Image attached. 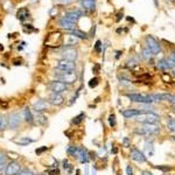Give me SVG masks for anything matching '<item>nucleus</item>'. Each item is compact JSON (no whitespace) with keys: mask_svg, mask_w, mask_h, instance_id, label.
<instances>
[{"mask_svg":"<svg viewBox=\"0 0 175 175\" xmlns=\"http://www.w3.org/2000/svg\"><path fill=\"white\" fill-rule=\"evenodd\" d=\"M55 77L56 80L65 83V84H72L77 81V74L75 71H60L55 72Z\"/></svg>","mask_w":175,"mask_h":175,"instance_id":"1","label":"nucleus"},{"mask_svg":"<svg viewBox=\"0 0 175 175\" xmlns=\"http://www.w3.org/2000/svg\"><path fill=\"white\" fill-rule=\"evenodd\" d=\"M160 131V127L156 124H143L140 127H137L134 130V132L137 134H141V136H153L156 134Z\"/></svg>","mask_w":175,"mask_h":175,"instance_id":"2","label":"nucleus"},{"mask_svg":"<svg viewBox=\"0 0 175 175\" xmlns=\"http://www.w3.org/2000/svg\"><path fill=\"white\" fill-rule=\"evenodd\" d=\"M131 102L140 103V104H151L154 102L152 95H144V93H126L125 95Z\"/></svg>","mask_w":175,"mask_h":175,"instance_id":"3","label":"nucleus"},{"mask_svg":"<svg viewBox=\"0 0 175 175\" xmlns=\"http://www.w3.org/2000/svg\"><path fill=\"white\" fill-rule=\"evenodd\" d=\"M22 113L19 112H13L9 116L7 117V127L11 130H18L21 124H22Z\"/></svg>","mask_w":175,"mask_h":175,"instance_id":"4","label":"nucleus"},{"mask_svg":"<svg viewBox=\"0 0 175 175\" xmlns=\"http://www.w3.org/2000/svg\"><path fill=\"white\" fill-rule=\"evenodd\" d=\"M160 118L156 113H154L153 111L151 112H144L141 113L140 116L136 117V120L137 121H140L143 124H155Z\"/></svg>","mask_w":175,"mask_h":175,"instance_id":"5","label":"nucleus"},{"mask_svg":"<svg viewBox=\"0 0 175 175\" xmlns=\"http://www.w3.org/2000/svg\"><path fill=\"white\" fill-rule=\"evenodd\" d=\"M145 41H146V44H147V48L152 52L153 55H158V54L161 53V47H160L159 42L152 35H146Z\"/></svg>","mask_w":175,"mask_h":175,"instance_id":"6","label":"nucleus"},{"mask_svg":"<svg viewBox=\"0 0 175 175\" xmlns=\"http://www.w3.org/2000/svg\"><path fill=\"white\" fill-rule=\"evenodd\" d=\"M55 65H56V69L60 71H75V69H76L75 63L72 61H68L65 58L56 61Z\"/></svg>","mask_w":175,"mask_h":175,"instance_id":"7","label":"nucleus"},{"mask_svg":"<svg viewBox=\"0 0 175 175\" xmlns=\"http://www.w3.org/2000/svg\"><path fill=\"white\" fill-rule=\"evenodd\" d=\"M21 172V165L18 161H9L5 167V175H18Z\"/></svg>","mask_w":175,"mask_h":175,"instance_id":"8","label":"nucleus"},{"mask_svg":"<svg viewBox=\"0 0 175 175\" xmlns=\"http://www.w3.org/2000/svg\"><path fill=\"white\" fill-rule=\"evenodd\" d=\"M48 87H49V89H50L53 92H55V93H62V92H65V91L68 90V85H67L65 83L58 81V80L52 81Z\"/></svg>","mask_w":175,"mask_h":175,"instance_id":"9","label":"nucleus"},{"mask_svg":"<svg viewBox=\"0 0 175 175\" xmlns=\"http://www.w3.org/2000/svg\"><path fill=\"white\" fill-rule=\"evenodd\" d=\"M131 158H132V160H134L136 162H139V164H144V162H146V160H147L145 154L140 149H138L136 147H132L131 148Z\"/></svg>","mask_w":175,"mask_h":175,"instance_id":"10","label":"nucleus"},{"mask_svg":"<svg viewBox=\"0 0 175 175\" xmlns=\"http://www.w3.org/2000/svg\"><path fill=\"white\" fill-rule=\"evenodd\" d=\"M62 56H63V58H65V60H68V61H72V62H74V61L77 58L78 54H77V50H76L75 48L69 47V48L63 49Z\"/></svg>","mask_w":175,"mask_h":175,"instance_id":"11","label":"nucleus"},{"mask_svg":"<svg viewBox=\"0 0 175 175\" xmlns=\"http://www.w3.org/2000/svg\"><path fill=\"white\" fill-rule=\"evenodd\" d=\"M146 112L145 110H137V109H125L121 111V115L124 118L130 119V118H136V117L140 116L141 113Z\"/></svg>","mask_w":175,"mask_h":175,"instance_id":"12","label":"nucleus"},{"mask_svg":"<svg viewBox=\"0 0 175 175\" xmlns=\"http://www.w3.org/2000/svg\"><path fill=\"white\" fill-rule=\"evenodd\" d=\"M63 102H64V98H63V96H62L61 93H55V92H53V93L49 96V98H48V103L52 104V105H54V106H60V105H62Z\"/></svg>","mask_w":175,"mask_h":175,"instance_id":"13","label":"nucleus"},{"mask_svg":"<svg viewBox=\"0 0 175 175\" xmlns=\"http://www.w3.org/2000/svg\"><path fill=\"white\" fill-rule=\"evenodd\" d=\"M153 98H154V102L155 100H167L172 104L175 105V95H171V93H155V95H152Z\"/></svg>","mask_w":175,"mask_h":175,"instance_id":"14","label":"nucleus"},{"mask_svg":"<svg viewBox=\"0 0 175 175\" xmlns=\"http://www.w3.org/2000/svg\"><path fill=\"white\" fill-rule=\"evenodd\" d=\"M83 15V12H81V11H78V9H76V11H69V12H67L65 13V15H64V18L65 19H68L69 21H71V22H76L81 16Z\"/></svg>","mask_w":175,"mask_h":175,"instance_id":"15","label":"nucleus"},{"mask_svg":"<svg viewBox=\"0 0 175 175\" xmlns=\"http://www.w3.org/2000/svg\"><path fill=\"white\" fill-rule=\"evenodd\" d=\"M33 108L35 110V112H43L48 110V102L43 100V99H37V102H35L33 104Z\"/></svg>","mask_w":175,"mask_h":175,"instance_id":"16","label":"nucleus"},{"mask_svg":"<svg viewBox=\"0 0 175 175\" xmlns=\"http://www.w3.org/2000/svg\"><path fill=\"white\" fill-rule=\"evenodd\" d=\"M48 39H53V41H49V42H46V44L47 46H60V43H61V40H62V35H61V33H52L49 36H48Z\"/></svg>","mask_w":175,"mask_h":175,"instance_id":"17","label":"nucleus"},{"mask_svg":"<svg viewBox=\"0 0 175 175\" xmlns=\"http://www.w3.org/2000/svg\"><path fill=\"white\" fill-rule=\"evenodd\" d=\"M22 118L28 124H33L34 123V113L32 112V110L29 109L28 106H26L24 109V111H22Z\"/></svg>","mask_w":175,"mask_h":175,"instance_id":"18","label":"nucleus"},{"mask_svg":"<svg viewBox=\"0 0 175 175\" xmlns=\"http://www.w3.org/2000/svg\"><path fill=\"white\" fill-rule=\"evenodd\" d=\"M77 159L82 162V164H87L89 161V154H88V151L83 147H78V155H77Z\"/></svg>","mask_w":175,"mask_h":175,"instance_id":"19","label":"nucleus"},{"mask_svg":"<svg viewBox=\"0 0 175 175\" xmlns=\"http://www.w3.org/2000/svg\"><path fill=\"white\" fill-rule=\"evenodd\" d=\"M82 8L88 12H92L96 8V2L95 0H83L82 1Z\"/></svg>","mask_w":175,"mask_h":175,"instance_id":"20","label":"nucleus"},{"mask_svg":"<svg viewBox=\"0 0 175 175\" xmlns=\"http://www.w3.org/2000/svg\"><path fill=\"white\" fill-rule=\"evenodd\" d=\"M60 27L67 29V30H71V29H74V22L69 21L68 19H65V18L63 16V18L60 20Z\"/></svg>","mask_w":175,"mask_h":175,"instance_id":"21","label":"nucleus"},{"mask_svg":"<svg viewBox=\"0 0 175 175\" xmlns=\"http://www.w3.org/2000/svg\"><path fill=\"white\" fill-rule=\"evenodd\" d=\"M34 121H36L40 125H43V124L47 123V117L44 116L43 113H41V112H35L34 113Z\"/></svg>","mask_w":175,"mask_h":175,"instance_id":"22","label":"nucleus"},{"mask_svg":"<svg viewBox=\"0 0 175 175\" xmlns=\"http://www.w3.org/2000/svg\"><path fill=\"white\" fill-rule=\"evenodd\" d=\"M29 16V12L27 8H20L19 11H18V19L19 20H25L26 18H28Z\"/></svg>","mask_w":175,"mask_h":175,"instance_id":"23","label":"nucleus"},{"mask_svg":"<svg viewBox=\"0 0 175 175\" xmlns=\"http://www.w3.org/2000/svg\"><path fill=\"white\" fill-rule=\"evenodd\" d=\"M67 153L70 156H72V158H77V155H78V147H76V146H69L67 148Z\"/></svg>","mask_w":175,"mask_h":175,"instance_id":"24","label":"nucleus"},{"mask_svg":"<svg viewBox=\"0 0 175 175\" xmlns=\"http://www.w3.org/2000/svg\"><path fill=\"white\" fill-rule=\"evenodd\" d=\"M71 35H74L77 39H85L87 37V33H84L80 29H71Z\"/></svg>","mask_w":175,"mask_h":175,"instance_id":"25","label":"nucleus"},{"mask_svg":"<svg viewBox=\"0 0 175 175\" xmlns=\"http://www.w3.org/2000/svg\"><path fill=\"white\" fill-rule=\"evenodd\" d=\"M16 145H20V146H27L32 143H34L33 139H29V138H20L19 140H15L14 141Z\"/></svg>","mask_w":175,"mask_h":175,"instance_id":"26","label":"nucleus"},{"mask_svg":"<svg viewBox=\"0 0 175 175\" xmlns=\"http://www.w3.org/2000/svg\"><path fill=\"white\" fill-rule=\"evenodd\" d=\"M6 165H7V156H6V154L0 152V171L5 169Z\"/></svg>","mask_w":175,"mask_h":175,"instance_id":"27","label":"nucleus"},{"mask_svg":"<svg viewBox=\"0 0 175 175\" xmlns=\"http://www.w3.org/2000/svg\"><path fill=\"white\" fill-rule=\"evenodd\" d=\"M7 128V117L0 115V131H5Z\"/></svg>","mask_w":175,"mask_h":175,"instance_id":"28","label":"nucleus"},{"mask_svg":"<svg viewBox=\"0 0 175 175\" xmlns=\"http://www.w3.org/2000/svg\"><path fill=\"white\" fill-rule=\"evenodd\" d=\"M141 54H143V57L145 58V60H151V58L153 57L154 55L152 54V52L146 47V48H144L143 49V52H141Z\"/></svg>","mask_w":175,"mask_h":175,"instance_id":"29","label":"nucleus"},{"mask_svg":"<svg viewBox=\"0 0 175 175\" xmlns=\"http://www.w3.org/2000/svg\"><path fill=\"white\" fill-rule=\"evenodd\" d=\"M158 67H159L160 69H162V70H167V69H168V65H167V61H166V58H161V60H159V61H158Z\"/></svg>","mask_w":175,"mask_h":175,"instance_id":"30","label":"nucleus"},{"mask_svg":"<svg viewBox=\"0 0 175 175\" xmlns=\"http://www.w3.org/2000/svg\"><path fill=\"white\" fill-rule=\"evenodd\" d=\"M84 117H85V115L82 112V113H80L78 116H76L74 119H72V123H74L75 125H78V124H81V123H82V120L84 119Z\"/></svg>","mask_w":175,"mask_h":175,"instance_id":"31","label":"nucleus"},{"mask_svg":"<svg viewBox=\"0 0 175 175\" xmlns=\"http://www.w3.org/2000/svg\"><path fill=\"white\" fill-rule=\"evenodd\" d=\"M63 168H64V171H67L68 173H71V172H72V167H71V165L69 164L68 160H63Z\"/></svg>","mask_w":175,"mask_h":175,"instance_id":"32","label":"nucleus"},{"mask_svg":"<svg viewBox=\"0 0 175 175\" xmlns=\"http://www.w3.org/2000/svg\"><path fill=\"white\" fill-rule=\"evenodd\" d=\"M167 127L169 131L175 132V119H169L168 123H167Z\"/></svg>","mask_w":175,"mask_h":175,"instance_id":"33","label":"nucleus"},{"mask_svg":"<svg viewBox=\"0 0 175 175\" xmlns=\"http://www.w3.org/2000/svg\"><path fill=\"white\" fill-rule=\"evenodd\" d=\"M109 124L111 127H115L116 126V116L115 115H110L109 116Z\"/></svg>","mask_w":175,"mask_h":175,"instance_id":"34","label":"nucleus"},{"mask_svg":"<svg viewBox=\"0 0 175 175\" xmlns=\"http://www.w3.org/2000/svg\"><path fill=\"white\" fill-rule=\"evenodd\" d=\"M97 84H98V78H97V77L90 80V82H89V87L90 88H96L97 87Z\"/></svg>","mask_w":175,"mask_h":175,"instance_id":"35","label":"nucleus"},{"mask_svg":"<svg viewBox=\"0 0 175 175\" xmlns=\"http://www.w3.org/2000/svg\"><path fill=\"white\" fill-rule=\"evenodd\" d=\"M47 174H48V175H60V171H58L57 168L48 169V171H47Z\"/></svg>","mask_w":175,"mask_h":175,"instance_id":"36","label":"nucleus"},{"mask_svg":"<svg viewBox=\"0 0 175 175\" xmlns=\"http://www.w3.org/2000/svg\"><path fill=\"white\" fill-rule=\"evenodd\" d=\"M46 151H48V147H46V146H42L41 148H37V149H35V153L37 154V155H40V154H42L43 152H46Z\"/></svg>","mask_w":175,"mask_h":175,"instance_id":"37","label":"nucleus"},{"mask_svg":"<svg viewBox=\"0 0 175 175\" xmlns=\"http://www.w3.org/2000/svg\"><path fill=\"white\" fill-rule=\"evenodd\" d=\"M18 175H35L30 169H21V172Z\"/></svg>","mask_w":175,"mask_h":175,"instance_id":"38","label":"nucleus"},{"mask_svg":"<svg viewBox=\"0 0 175 175\" xmlns=\"http://www.w3.org/2000/svg\"><path fill=\"white\" fill-rule=\"evenodd\" d=\"M100 46H102V42L100 41H97L96 42V46H95V49H96V52H100Z\"/></svg>","mask_w":175,"mask_h":175,"instance_id":"39","label":"nucleus"},{"mask_svg":"<svg viewBox=\"0 0 175 175\" xmlns=\"http://www.w3.org/2000/svg\"><path fill=\"white\" fill-rule=\"evenodd\" d=\"M126 173H127V175H133V169H132L131 166H127L126 167Z\"/></svg>","mask_w":175,"mask_h":175,"instance_id":"40","label":"nucleus"},{"mask_svg":"<svg viewBox=\"0 0 175 175\" xmlns=\"http://www.w3.org/2000/svg\"><path fill=\"white\" fill-rule=\"evenodd\" d=\"M123 144L125 147H130V141H128V139L127 138H124V141H123Z\"/></svg>","mask_w":175,"mask_h":175,"instance_id":"41","label":"nucleus"},{"mask_svg":"<svg viewBox=\"0 0 175 175\" xmlns=\"http://www.w3.org/2000/svg\"><path fill=\"white\" fill-rule=\"evenodd\" d=\"M169 58H171V60L174 62V64H175V50H174V52H172V54H171Z\"/></svg>","mask_w":175,"mask_h":175,"instance_id":"42","label":"nucleus"},{"mask_svg":"<svg viewBox=\"0 0 175 175\" xmlns=\"http://www.w3.org/2000/svg\"><path fill=\"white\" fill-rule=\"evenodd\" d=\"M57 2H60V4H69L71 0H56Z\"/></svg>","mask_w":175,"mask_h":175,"instance_id":"43","label":"nucleus"},{"mask_svg":"<svg viewBox=\"0 0 175 175\" xmlns=\"http://www.w3.org/2000/svg\"><path fill=\"white\" fill-rule=\"evenodd\" d=\"M121 18H123V13H121V14L119 13V14H118V18H117V21H119V20L121 19Z\"/></svg>","mask_w":175,"mask_h":175,"instance_id":"44","label":"nucleus"},{"mask_svg":"<svg viewBox=\"0 0 175 175\" xmlns=\"http://www.w3.org/2000/svg\"><path fill=\"white\" fill-rule=\"evenodd\" d=\"M143 175H153V174H151L149 172H147V171H145V172H143Z\"/></svg>","mask_w":175,"mask_h":175,"instance_id":"45","label":"nucleus"},{"mask_svg":"<svg viewBox=\"0 0 175 175\" xmlns=\"http://www.w3.org/2000/svg\"><path fill=\"white\" fill-rule=\"evenodd\" d=\"M2 49H4V47H2V46H1V43H0V50H2Z\"/></svg>","mask_w":175,"mask_h":175,"instance_id":"46","label":"nucleus"},{"mask_svg":"<svg viewBox=\"0 0 175 175\" xmlns=\"http://www.w3.org/2000/svg\"><path fill=\"white\" fill-rule=\"evenodd\" d=\"M172 70H173V74H174V76H175V67L173 68V69H172Z\"/></svg>","mask_w":175,"mask_h":175,"instance_id":"47","label":"nucleus"},{"mask_svg":"<svg viewBox=\"0 0 175 175\" xmlns=\"http://www.w3.org/2000/svg\"><path fill=\"white\" fill-rule=\"evenodd\" d=\"M153 1H154V4H155V5H158V1H156V0H153Z\"/></svg>","mask_w":175,"mask_h":175,"instance_id":"48","label":"nucleus"},{"mask_svg":"<svg viewBox=\"0 0 175 175\" xmlns=\"http://www.w3.org/2000/svg\"><path fill=\"white\" fill-rule=\"evenodd\" d=\"M174 111H175V105H174Z\"/></svg>","mask_w":175,"mask_h":175,"instance_id":"49","label":"nucleus"},{"mask_svg":"<svg viewBox=\"0 0 175 175\" xmlns=\"http://www.w3.org/2000/svg\"><path fill=\"white\" fill-rule=\"evenodd\" d=\"M174 140H175V137H174Z\"/></svg>","mask_w":175,"mask_h":175,"instance_id":"50","label":"nucleus"},{"mask_svg":"<svg viewBox=\"0 0 175 175\" xmlns=\"http://www.w3.org/2000/svg\"><path fill=\"white\" fill-rule=\"evenodd\" d=\"M82 1H83V0H82Z\"/></svg>","mask_w":175,"mask_h":175,"instance_id":"51","label":"nucleus"}]
</instances>
